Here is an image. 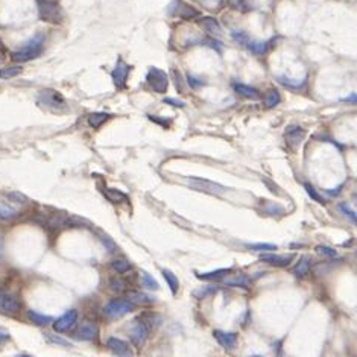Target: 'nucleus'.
I'll return each instance as SVG.
<instances>
[{"instance_id":"423d86ee","label":"nucleus","mask_w":357,"mask_h":357,"mask_svg":"<svg viewBox=\"0 0 357 357\" xmlns=\"http://www.w3.org/2000/svg\"><path fill=\"white\" fill-rule=\"evenodd\" d=\"M128 333H129V337L132 340L134 345L137 346H141L146 339H147V334H149V325L146 324V321L138 316L135 318L131 324H129V328H128Z\"/></svg>"},{"instance_id":"f8f14e48","label":"nucleus","mask_w":357,"mask_h":357,"mask_svg":"<svg viewBox=\"0 0 357 357\" xmlns=\"http://www.w3.org/2000/svg\"><path fill=\"white\" fill-rule=\"evenodd\" d=\"M76 321H78V312L69 310L63 316H60L57 321H54V328L57 333H66L76 324Z\"/></svg>"},{"instance_id":"39448f33","label":"nucleus","mask_w":357,"mask_h":357,"mask_svg":"<svg viewBox=\"0 0 357 357\" xmlns=\"http://www.w3.org/2000/svg\"><path fill=\"white\" fill-rule=\"evenodd\" d=\"M37 4H38V10H40V17L44 22L54 23V25L61 23L63 13L57 2H52V0H37Z\"/></svg>"},{"instance_id":"393cba45","label":"nucleus","mask_w":357,"mask_h":357,"mask_svg":"<svg viewBox=\"0 0 357 357\" xmlns=\"http://www.w3.org/2000/svg\"><path fill=\"white\" fill-rule=\"evenodd\" d=\"M19 215L17 207H13L7 202H0V219L2 221H10L13 218H16Z\"/></svg>"},{"instance_id":"6ab92c4d","label":"nucleus","mask_w":357,"mask_h":357,"mask_svg":"<svg viewBox=\"0 0 357 357\" xmlns=\"http://www.w3.org/2000/svg\"><path fill=\"white\" fill-rule=\"evenodd\" d=\"M198 23L201 25V28L204 31H206L207 34H210V35H216V37L222 35V28H221L219 22L213 17H202V19H199Z\"/></svg>"},{"instance_id":"f03ea898","label":"nucleus","mask_w":357,"mask_h":357,"mask_svg":"<svg viewBox=\"0 0 357 357\" xmlns=\"http://www.w3.org/2000/svg\"><path fill=\"white\" fill-rule=\"evenodd\" d=\"M43 43H44V37L41 34L34 35V38L31 41L26 43V46L20 47L16 52H13L11 58L16 63H26L31 61L34 58H37L41 52H43Z\"/></svg>"},{"instance_id":"6e6552de","label":"nucleus","mask_w":357,"mask_h":357,"mask_svg":"<svg viewBox=\"0 0 357 357\" xmlns=\"http://www.w3.org/2000/svg\"><path fill=\"white\" fill-rule=\"evenodd\" d=\"M167 14L169 16H175V17H181L184 20H192V19L199 17L201 13L195 7L183 2V0H173V2L167 8Z\"/></svg>"},{"instance_id":"5701e85b","label":"nucleus","mask_w":357,"mask_h":357,"mask_svg":"<svg viewBox=\"0 0 357 357\" xmlns=\"http://www.w3.org/2000/svg\"><path fill=\"white\" fill-rule=\"evenodd\" d=\"M224 283H225L227 286H231V287H240V289H246V290H248V289L251 287L252 280H251L248 275L240 274V275H236V277H233V278H225Z\"/></svg>"},{"instance_id":"e433bc0d","label":"nucleus","mask_w":357,"mask_h":357,"mask_svg":"<svg viewBox=\"0 0 357 357\" xmlns=\"http://www.w3.org/2000/svg\"><path fill=\"white\" fill-rule=\"evenodd\" d=\"M23 72V69L20 66H14V67H7V69H2L0 70V78L2 79H10V78H14L17 75H20Z\"/></svg>"},{"instance_id":"20e7f679","label":"nucleus","mask_w":357,"mask_h":357,"mask_svg":"<svg viewBox=\"0 0 357 357\" xmlns=\"http://www.w3.org/2000/svg\"><path fill=\"white\" fill-rule=\"evenodd\" d=\"M134 310V304H131L126 298H116L107 302L104 307V315L108 319H119Z\"/></svg>"},{"instance_id":"a878e982","label":"nucleus","mask_w":357,"mask_h":357,"mask_svg":"<svg viewBox=\"0 0 357 357\" xmlns=\"http://www.w3.org/2000/svg\"><path fill=\"white\" fill-rule=\"evenodd\" d=\"M108 120H110V114L108 113H93V114L88 116V123L93 128H99V126H102Z\"/></svg>"},{"instance_id":"0eeeda50","label":"nucleus","mask_w":357,"mask_h":357,"mask_svg":"<svg viewBox=\"0 0 357 357\" xmlns=\"http://www.w3.org/2000/svg\"><path fill=\"white\" fill-rule=\"evenodd\" d=\"M146 84L157 93H164L169 87L167 75L157 67H150L146 75Z\"/></svg>"},{"instance_id":"6e6d98bb","label":"nucleus","mask_w":357,"mask_h":357,"mask_svg":"<svg viewBox=\"0 0 357 357\" xmlns=\"http://www.w3.org/2000/svg\"><path fill=\"white\" fill-rule=\"evenodd\" d=\"M355 256H357V251H355Z\"/></svg>"},{"instance_id":"c9c22d12","label":"nucleus","mask_w":357,"mask_h":357,"mask_svg":"<svg viewBox=\"0 0 357 357\" xmlns=\"http://www.w3.org/2000/svg\"><path fill=\"white\" fill-rule=\"evenodd\" d=\"M315 251L319 254L322 257H328V259H334L337 256V251L331 246H327V245H319L315 248Z\"/></svg>"},{"instance_id":"72a5a7b5","label":"nucleus","mask_w":357,"mask_h":357,"mask_svg":"<svg viewBox=\"0 0 357 357\" xmlns=\"http://www.w3.org/2000/svg\"><path fill=\"white\" fill-rule=\"evenodd\" d=\"M245 246L248 249H252V251H275L277 246L274 243H266V242H260V243H245Z\"/></svg>"},{"instance_id":"f3484780","label":"nucleus","mask_w":357,"mask_h":357,"mask_svg":"<svg viewBox=\"0 0 357 357\" xmlns=\"http://www.w3.org/2000/svg\"><path fill=\"white\" fill-rule=\"evenodd\" d=\"M213 336L216 337V340L219 342V345H222L225 349H234L237 346V334L231 333V331H222V330H215Z\"/></svg>"},{"instance_id":"49530a36","label":"nucleus","mask_w":357,"mask_h":357,"mask_svg":"<svg viewBox=\"0 0 357 357\" xmlns=\"http://www.w3.org/2000/svg\"><path fill=\"white\" fill-rule=\"evenodd\" d=\"M340 102H343V104H357V93H351V94L342 97Z\"/></svg>"},{"instance_id":"79ce46f5","label":"nucleus","mask_w":357,"mask_h":357,"mask_svg":"<svg viewBox=\"0 0 357 357\" xmlns=\"http://www.w3.org/2000/svg\"><path fill=\"white\" fill-rule=\"evenodd\" d=\"M172 79H173V84H175V87H176V90L180 91V93H183L184 91V82H183V75L178 72V70H172Z\"/></svg>"},{"instance_id":"c03bdc74","label":"nucleus","mask_w":357,"mask_h":357,"mask_svg":"<svg viewBox=\"0 0 357 357\" xmlns=\"http://www.w3.org/2000/svg\"><path fill=\"white\" fill-rule=\"evenodd\" d=\"M163 100H164V104H169V105L176 107V108H184V107H186V104H184L183 100H178V99H175V97H164Z\"/></svg>"},{"instance_id":"2eb2a0df","label":"nucleus","mask_w":357,"mask_h":357,"mask_svg":"<svg viewBox=\"0 0 357 357\" xmlns=\"http://www.w3.org/2000/svg\"><path fill=\"white\" fill-rule=\"evenodd\" d=\"M107 345L119 357H131L132 355V349L126 340H122L119 337H110L107 340Z\"/></svg>"},{"instance_id":"f257e3e1","label":"nucleus","mask_w":357,"mask_h":357,"mask_svg":"<svg viewBox=\"0 0 357 357\" xmlns=\"http://www.w3.org/2000/svg\"><path fill=\"white\" fill-rule=\"evenodd\" d=\"M37 104L43 108V110H47V111H54V113H61L64 110H67V105H66V100L64 97L55 91V90H41L38 93V97H37Z\"/></svg>"},{"instance_id":"4c0bfd02","label":"nucleus","mask_w":357,"mask_h":357,"mask_svg":"<svg viewBox=\"0 0 357 357\" xmlns=\"http://www.w3.org/2000/svg\"><path fill=\"white\" fill-rule=\"evenodd\" d=\"M265 210L269 216H278V215L284 213L283 206H280V204H274V202H268L265 206Z\"/></svg>"},{"instance_id":"9b49d317","label":"nucleus","mask_w":357,"mask_h":357,"mask_svg":"<svg viewBox=\"0 0 357 357\" xmlns=\"http://www.w3.org/2000/svg\"><path fill=\"white\" fill-rule=\"evenodd\" d=\"M129 72H131V66H128V64H126L125 61H122V60L117 63V66H116L114 70L111 72V78H113V81H114V85H116L119 90H122V88L126 87V79H128Z\"/></svg>"},{"instance_id":"a211bd4d","label":"nucleus","mask_w":357,"mask_h":357,"mask_svg":"<svg viewBox=\"0 0 357 357\" xmlns=\"http://www.w3.org/2000/svg\"><path fill=\"white\" fill-rule=\"evenodd\" d=\"M231 272H233L231 268H222V269H216V271H212V272H204V274L198 272L196 277L202 281H222Z\"/></svg>"},{"instance_id":"603ef678","label":"nucleus","mask_w":357,"mask_h":357,"mask_svg":"<svg viewBox=\"0 0 357 357\" xmlns=\"http://www.w3.org/2000/svg\"><path fill=\"white\" fill-rule=\"evenodd\" d=\"M230 5L236 10H240L243 7V0H230Z\"/></svg>"},{"instance_id":"bb28decb","label":"nucleus","mask_w":357,"mask_h":357,"mask_svg":"<svg viewBox=\"0 0 357 357\" xmlns=\"http://www.w3.org/2000/svg\"><path fill=\"white\" fill-rule=\"evenodd\" d=\"M28 318H29L34 324H37V325H49L50 322L54 321L52 316L41 315V313H37V312H34V310H29V312H28Z\"/></svg>"},{"instance_id":"a19ab883","label":"nucleus","mask_w":357,"mask_h":357,"mask_svg":"<svg viewBox=\"0 0 357 357\" xmlns=\"http://www.w3.org/2000/svg\"><path fill=\"white\" fill-rule=\"evenodd\" d=\"M201 44H206V46H209V47H212L213 50H216V52H222V43H219V40H215V38H204V40H201L199 41Z\"/></svg>"},{"instance_id":"473e14b6","label":"nucleus","mask_w":357,"mask_h":357,"mask_svg":"<svg viewBox=\"0 0 357 357\" xmlns=\"http://www.w3.org/2000/svg\"><path fill=\"white\" fill-rule=\"evenodd\" d=\"M141 284L146 287V290H157L160 286H158V283H157V280L152 277L150 274H147V272H143L141 274Z\"/></svg>"},{"instance_id":"a18cd8bd","label":"nucleus","mask_w":357,"mask_h":357,"mask_svg":"<svg viewBox=\"0 0 357 357\" xmlns=\"http://www.w3.org/2000/svg\"><path fill=\"white\" fill-rule=\"evenodd\" d=\"M47 339H49V342L57 343V345H63V346H67V345H69V342H67L66 339H63V337H58V336H55V334H49V336H47Z\"/></svg>"},{"instance_id":"f704fd0d","label":"nucleus","mask_w":357,"mask_h":357,"mask_svg":"<svg viewBox=\"0 0 357 357\" xmlns=\"http://www.w3.org/2000/svg\"><path fill=\"white\" fill-rule=\"evenodd\" d=\"M277 81H278L280 84H283L286 88H293V90H298V88H301V87L305 84L304 79H301V81H293V79H289V78H286V76H278Z\"/></svg>"},{"instance_id":"de8ad7c7","label":"nucleus","mask_w":357,"mask_h":357,"mask_svg":"<svg viewBox=\"0 0 357 357\" xmlns=\"http://www.w3.org/2000/svg\"><path fill=\"white\" fill-rule=\"evenodd\" d=\"M10 199H13L16 202H26V196H23L20 193H10Z\"/></svg>"},{"instance_id":"1a4fd4ad","label":"nucleus","mask_w":357,"mask_h":357,"mask_svg":"<svg viewBox=\"0 0 357 357\" xmlns=\"http://www.w3.org/2000/svg\"><path fill=\"white\" fill-rule=\"evenodd\" d=\"M260 260L275 266V268H286L292 263L293 260V254H274V252H262L260 254Z\"/></svg>"},{"instance_id":"ea45409f","label":"nucleus","mask_w":357,"mask_h":357,"mask_svg":"<svg viewBox=\"0 0 357 357\" xmlns=\"http://www.w3.org/2000/svg\"><path fill=\"white\" fill-rule=\"evenodd\" d=\"M187 82H189L190 88H193V90H199V88H202L204 85H206V81L198 78V76H193L190 73L187 75Z\"/></svg>"},{"instance_id":"ddd939ff","label":"nucleus","mask_w":357,"mask_h":357,"mask_svg":"<svg viewBox=\"0 0 357 357\" xmlns=\"http://www.w3.org/2000/svg\"><path fill=\"white\" fill-rule=\"evenodd\" d=\"M20 301L13 296V295H7L2 293L0 295V313L5 315H17L20 312Z\"/></svg>"},{"instance_id":"2f4dec72","label":"nucleus","mask_w":357,"mask_h":357,"mask_svg":"<svg viewBox=\"0 0 357 357\" xmlns=\"http://www.w3.org/2000/svg\"><path fill=\"white\" fill-rule=\"evenodd\" d=\"M278 104H280V93L277 90H271L265 97V107L271 110V108H275Z\"/></svg>"},{"instance_id":"412c9836","label":"nucleus","mask_w":357,"mask_h":357,"mask_svg":"<svg viewBox=\"0 0 357 357\" xmlns=\"http://www.w3.org/2000/svg\"><path fill=\"white\" fill-rule=\"evenodd\" d=\"M125 298H126L131 304H134V305H147V304L154 302V298H152L149 293H146V292H137V290L126 293Z\"/></svg>"},{"instance_id":"4468645a","label":"nucleus","mask_w":357,"mask_h":357,"mask_svg":"<svg viewBox=\"0 0 357 357\" xmlns=\"http://www.w3.org/2000/svg\"><path fill=\"white\" fill-rule=\"evenodd\" d=\"M304 135H305V131L298 126V125H292L286 129L284 132V138H286V143L289 147H298L301 144V141L304 140Z\"/></svg>"},{"instance_id":"5fc2aeb1","label":"nucleus","mask_w":357,"mask_h":357,"mask_svg":"<svg viewBox=\"0 0 357 357\" xmlns=\"http://www.w3.org/2000/svg\"><path fill=\"white\" fill-rule=\"evenodd\" d=\"M249 357H265V355H260V354H254V355H249Z\"/></svg>"},{"instance_id":"dca6fc26","label":"nucleus","mask_w":357,"mask_h":357,"mask_svg":"<svg viewBox=\"0 0 357 357\" xmlns=\"http://www.w3.org/2000/svg\"><path fill=\"white\" fill-rule=\"evenodd\" d=\"M75 337L78 340H87V342H93L99 337V328L96 324L93 322H85L84 325H81L78 328V331L75 333Z\"/></svg>"},{"instance_id":"c756f323","label":"nucleus","mask_w":357,"mask_h":357,"mask_svg":"<svg viewBox=\"0 0 357 357\" xmlns=\"http://www.w3.org/2000/svg\"><path fill=\"white\" fill-rule=\"evenodd\" d=\"M337 209H339V212L343 215V216H346L348 218V221L349 222H352V224H355L357 225V213L348 206L346 202H340L339 206H337Z\"/></svg>"},{"instance_id":"7c9ffc66","label":"nucleus","mask_w":357,"mask_h":357,"mask_svg":"<svg viewBox=\"0 0 357 357\" xmlns=\"http://www.w3.org/2000/svg\"><path fill=\"white\" fill-rule=\"evenodd\" d=\"M219 290V287L216 284H212V286H204V287H199L196 290H193V296L196 298H206V296H210L213 293H216Z\"/></svg>"},{"instance_id":"37998d69","label":"nucleus","mask_w":357,"mask_h":357,"mask_svg":"<svg viewBox=\"0 0 357 357\" xmlns=\"http://www.w3.org/2000/svg\"><path fill=\"white\" fill-rule=\"evenodd\" d=\"M110 289H111L113 292H123V290L126 289V284H125L123 280L114 278V280L111 281V284H110Z\"/></svg>"},{"instance_id":"b1692460","label":"nucleus","mask_w":357,"mask_h":357,"mask_svg":"<svg viewBox=\"0 0 357 357\" xmlns=\"http://www.w3.org/2000/svg\"><path fill=\"white\" fill-rule=\"evenodd\" d=\"M161 274H163V277H164V280H166L172 295H176L178 290H180V280L176 278V275L172 271H169V269H163Z\"/></svg>"},{"instance_id":"4be33fe9","label":"nucleus","mask_w":357,"mask_h":357,"mask_svg":"<svg viewBox=\"0 0 357 357\" xmlns=\"http://www.w3.org/2000/svg\"><path fill=\"white\" fill-rule=\"evenodd\" d=\"M309 271H310V257H307V256H302V257L295 263V266H293V269H292L293 275H295L296 278H299V280L304 278V277H307Z\"/></svg>"},{"instance_id":"58836bf2","label":"nucleus","mask_w":357,"mask_h":357,"mask_svg":"<svg viewBox=\"0 0 357 357\" xmlns=\"http://www.w3.org/2000/svg\"><path fill=\"white\" fill-rule=\"evenodd\" d=\"M304 189H305V192H307V195L310 196V199H313V201H316V202H319V204H325V199H324L309 183H304Z\"/></svg>"},{"instance_id":"cd10ccee","label":"nucleus","mask_w":357,"mask_h":357,"mask_svg":"<svg viewBox=\"0 0 357 357\" xmlns=\"http://www.w3.org/2000/svg\"><path fill=\"white\" fill-rule=\"evenodd\" d=\"M111 268L119 274H125V272L132 269V265L126 259H116V260L111 262Z\"/></svg>"},{"instance_id":"7ed1b4c3","label":"nucleus","mask_w":357,"mask_h":357,"mask_svg":"<svg viewBox=\"0 0 357 357\" xmlns=\"http://www.w3.org/2000/svg\"><path fill=\"white\" fill-rule=\"evenodd\" d=\"M233 38H234V41L237 44H240L242 47L248 49L249 52L254 54V55H265L269 50V47H271V44L268 41H254L243 31H234L233 32Z\"/></svg>"},{"instance_id":"aec40b11","label":"nucleus","mask_w":357,"mask_h":357,"mask_svg":"<svg viewBox=\"0 0 357 357\" xmlns=\"http://www.w3.org/2000/svg\"><path fill=\"white\" fill-rule=\"evenodd\" d=\"M234 91H236L240 97H245V99H251V100L260 99V91H259L257 88L251 87V85H246V84H239V82H236V84H234Z\"/></svg>"},{"instance_id":"c85d7f7f","label":"nucleus","mask_w":357,"mask_h":357,"mask_svg":"<svg viewBox=\"0 0 357 357\" xmlns=\"http://www.w3.org/2000/svg\"><path fill=\"white\" fill-rule=\"evenodd\" d=\"M104 195H105L107 199H110V201L114 202V204H120V202H123V201L126 199L125 193H122V192H119V190H116V189H105V190H104Z\"/></svg>"},{"instance_id":"09e8293b","label":"nucleus","mask_w":357,"mask_h":357,"mask_svg":"<svg viewBox=\"0 0 357 357\" xmlns=\"http://www.w3.org/2000/svg\"><path fill=\"white\" fill-rule=\"evenodd\" d=\"M10 340V333L4 328V327H0V343L2 342H8Z\"/></svg>"},{"instance_id":"864d4df0","label":"nucleus","mask_w":357,"mask_h":357,"mask_svg":"<svg viewBox=\"0 0 357 357\" xmlns=\"http://www.w3.org/2000/svg\"><path fill=\"white\" fill-rule=\"evenodd\" d=\"M17 357H32V355H28V354H20V355H17Z\"/></svg>"},{"instance_id":"3c124183","label":"nucleus","mask_w":357,"mask_h":357,"mask_svg":"<svg viewBox=\"0 0 357 357\" xmlns=\"http://www.w3.org/2000/svg\"><path fill=\"white\" fill-rule=\"evenodd\" d=\"M340 190H342V187L339 186V187H336V189H330V190H325L324 193H327V195H330V196H337V195L340 193Z\"/></svg>"},{"instance_id":"8fccbe9b","label":"nucleus","mask_w":357,"mask_h":357,"mask_svg":"<svg viewBox=\"0 0 357 357\" xmlns=\"http://www.w3.org/2000/svg\"><path fill=\"white\" fill-rule=\"evenodd\" d=\"M149 119L150 120H154L155 123H160V125H163L164 128H167L169 125L167 123H164V122H170V119H160V117H154V116H149Z\"/></svg>"},{"instance_id":"9d476101","label":"nucleus","mask_w":357,"mask_h":357,"mask_svg":"<svg viewBox=\"0 0 357 357\" xmlns=\"http://www.w3.org/2000/svg\"><path fill=\"white\" fill-rule=\"evenodd\" d=\"M189 184L198 190H202V192H207V193H212V195H219L221 192L225 190V187L213 183V181H209V180H204V178H189L187 180Z\"/></svg>"}]
</instances>
